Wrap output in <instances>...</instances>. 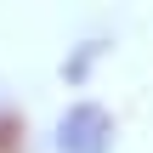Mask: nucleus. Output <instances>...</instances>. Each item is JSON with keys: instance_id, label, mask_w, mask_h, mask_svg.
<instances>
[{"instance_id": "obj_1", "label": "nucleus", "mask_w": 153, "mask_h": 153, "mask_svg": "<svg viewBox=\"0 0 153 153\" xmlns=\"http://www.w3.org/2000/svg\"><path fill=\"white\" fill-rule=\"evenodd\" d=\"M57 153H114V119L97 102H74L57 119Z\"/></svg>"}]
</instances>
